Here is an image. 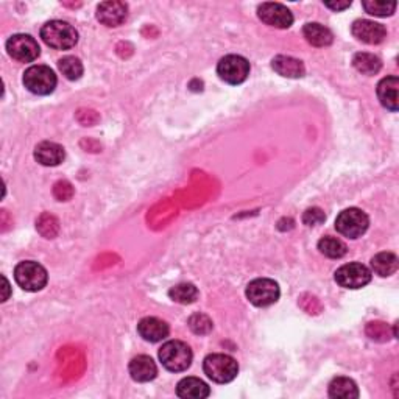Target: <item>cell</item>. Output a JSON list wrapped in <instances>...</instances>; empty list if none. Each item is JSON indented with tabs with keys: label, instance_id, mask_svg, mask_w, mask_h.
I'll use <instances>...</instances> for the list:
<instances>
[{
	"label": "cell",
	"instance_id": "cell-1",
	"mask_svg": "<svg viewBox=\"0 0 399 399\" xmlns=\"http://www.w3.org/2000/svg\"><path fill=\"white\" fill-rule=\"evenodd\" d=\"M42 41L56 50L72 49L78 42V32L69 22L50 20L41 28Z\"/></svg>",
	"mask_w": 399,
	"mask_h": 399
},
{
	"label": "cell",
	"instance_id": "cell-2",
	"mask_svg": "<svg viewBox=\"0 0 399 399\" xmlns=\"http://www.w3.org/2000/svg\"><path fill=\"white\" fill-rule=\"evenodd\" d=\"M157 356H160V360L165 370L172 373L186 371L191 367L193 359L191 346L179 340H170L164 343Z\"/></svg>",
	"mask_w": 399,
	"mask_h": 399
},
{
	"label": "cell",
	"instance_id": "cell-3",
	"mask_svg": "<svg viewBox=\"0 0 399 399\" xmlns=\"http://www.w3.org/2000/svg\"><path fill=\"white\" fill-rule=\"evenodd\" d=\"M203 370L210 381L217 383H228L237 378L239 364L228 354H209L203 362Z\"/></svg>",
	"mask_w": 399,
	"mask_h": 399
},
{
	"label": "cell",
	"instance_id": "cell-4",
	"mask_svg": "<svg viewBox=\"0 0 399 399\" xmlns=\"http://www.w3.org/2000/svg\"><path fill=\"white\" fill-rule=\"evenodd\" d=\"M14 280L25 292H40L46 287L49 275L41 263L35 261H24L14 268Z\"/></svg>",
	"mask_w": 399,
	"mask_h": 399
},
{
	"label": "cell",
	"instance_id": "cell-5",
	"mask_svg": "<svg viewBox=\"0 0 399 399\" xmlns=\"http://www.w3.org/2000/svg\"><path fill=\"white\" fill-rule=\"evenodd\" d=\"M56 75L49 66H32L24 73V86L36 95H49L56 88Z\"/></svg>",
	"mask_w": 399,
	"mask_h": 399
},
{
	"label": "cell",
	"instance_id": "cell-6",
	"mask_svg": "<svg viewBox=\"0 0 399 399\" xmlns=\"http://www.w3.org/2000/svg\"><path fill=\"white\" fill-rule=\"evenodd\" d=\"M368 225H370V218H368L362 209L350 208L338 214L335 220V230L345 237L357 239L365 234Z\"/></svg>",
	"mask_w": 399,
	"mask_h": 399
},
{
	"label": "cell",
	"instance_id": "cell-7",
	"mask_svg": "<svg viewBox=\"0 0 399 399\" xmlns=\"http://www.w3.org/2000/svg\"><path fill=\"white\" fill-rule=\"evenodd\" d=\"M280 285L268 278H258L246 285V298L256 307L272 306L280 299Z\"/></svg>",
	"mask_w": 399,
	"mask_h": 399
},
{
	"label": "cell",
	"instance_id": "cell-8",
	"mask_svg": "<svg viewBox=\"0 0 399 399\" xmlns=\"http://www.w3.org/2000/svg\"><path fill=\"white\" fill-rule=\"evenodd\" d=\"M217 73L228 85H240L250 75V63L240 55H227L218 61Z\"/></svg>",
	"mask_w": 399,
	"mask_h": 399
},
{
	"label": "cell",
	"instance_id": "cell-9",
	"mask_svg": "<svg viewBox=\"0 0 399 399\" xmlns=\"http://www.w3.org/2000/svg\"><path fill=\"white\" fill-rule=\"evenodd\" d=\"M371 270L362 266V263L352 262L342 266L335 272V282L345 289H362L371 282Z\"/></svg>",
	"mask_w": 399,
	"mask_h": 399
},
{
	"label": "cell",
	"instance_id": "cell-10",
	"mask_svg": "<svg viewBox=\"0 0 399 399\" xmlns=\"http://www.w3.org/2000/svg\"><path fill=\"white\" fill-rule=\"evenodd\" d=\"M6 52L8 55L20 63H32L40 56L41 49L40 44L30 35H13L8 41H6Z\"/></svg>",
	"mask_w": 399,
	"mask_h": 399
},
{
	"label": "cell",
	"instance_id": "cell-11",
	"mask_svg": "<svg viewBox=\"0 0 399 399\" xmlns=\"http://www.w3.org/2000/svg\"><path fill=\"white\" fill-rule=\"evenodd\" d=\"M258 16L263 24L275 27V28H281V30L289 28L293 24L292 11L282 4L267 2V4L259 5Z\"/></svg>",
	"mask_w": 399,
	"mask_h": 399
},
{
	"label": "cell",
	"instance_id": "cell-12",
	"mask_svg": "<svg viewBox=\"0 0 399 399\" xmlns=\"http://www.w3.org/2000/svg\"><path fill=\"white\" fill-rule=\"evenodd\" d=\"M351 32L357 41L365 44H381L387 37V30L382 24L367 19H359L352 24Z\"/></svg>",
	"mask_w": 399,
	"mask_h": 399
},
{
	"label": "cell",
	"instance_id": "cell-13",
	"mask_svg": "<svg viewBox=\"0 0 399 399\" xmlns=\"http://www.w3.org/2000/svg\"><path fill=\"white\" fill-rule=\"evenodd\" d=\"M128 16V6L124 2H103L97 6V19L107 27L122 25Z\"/></svg>",
	"mask_w": 399,
	"mask_h": 399
},
{
	"label": "cell",
	"instance_id": "cell-14",
	"mask_svg": "<svg viewBox=\"0 0 399 399\" xmlns=\"http://www.w3.org/2000/svg\"><path fill=\"white\" fill-rule=\"evenodd\" d=\"M139 335L147 342H161L164 338L169 337L170 328L165 321L156 318V317H147L142 318L138 325Z\"/></svg>",
	"mask_w": 399,
	"mask_h": 399
},
{
	"label": "cell",
	"instance_id": "cell-15",
	"mask_svg": "<svg viewBox=\"0 0 399 399\" xmlns=\"http://www.w3.org/2000/svg\"><path fill=\"white\" fill-rule=\"evenodd\" d=\"M66 157L64 148L56 144V142H50V141H44L41 144H37L35 148V160L46 165V167H55V165H59Z\"/></svg>",
	"mask_w": 399,
	"mask_h": 399
},
{
	"label": "cell",
	"instance_id": "cell-16",
	"mask_svg": "<svg viewBox=\"0 0 399 399\" xmlns=\"http://www.w3.org/2000/svg\"><path fill=\"white\" fill-rule=\"evenodd\" d=\"M128 370H130L133 381L136 382H150L153 381L157 374V367L155 360L148 356L134 357L130 362Z\"/></svg>",
	"mask_w": 399,
	"mask_h": 399
},
{
	"label": "cell",
	"instance_id": "cell-17",
	"mask_svg": "<svg viewBox=\"0 0 399 399\" xmlns=\"http://www.w3.org/2000/svg\"><path fill=\"white\" fill-rule=\"evenodd\" d=\"M398 89H399V80L395 75L386 77L379 81L378 85V97L383 108H387L391 112L398 111Z\"/></svg>",
	"mask_w": 399,
	"mask_h": 399
},
{
	"label": "cell",
	"instance_id": "cell-18",
	"mask_svg": "<svg viewBox=\"0 0 399 399\" xmlns=\"http://www.w3.org/2000/svg\"><path fill=\"white\" fill-rule=\"evenodd\" d=\"M272 67L276 73L285 78H301L304 77V64L293 56L278 55L272 59Z\"/></svg>",
	"mask_w": 399,
	"mask_h": 399
},
{
	"label": "cell",
	"instance_id": "cell-19",
	"mask_svg": "<svg viewBox=\"0 0 399 399\" xmlns=\"http://www.w3.org/2000/svg\"><path fill=\"white\" fill-rule=\"evenodd\" d=\"M177 395L183 399H205L210 395V388L198 378H184L178 382Z\"/></svg>",
	"mask_w": 399,
	"mask_h": 399
},
{
	"label": "cell",
	"instance_id": "cell-20",
	"mask_svg": "<svg viewBox=\"0 0 399 399\" xmlns=\"http://www.w3.org/2000/svg\"><path fill=\"white\" fill-rule=\"evenodd\" d=\"M303 35L306 41L315 47H328L334 41L333 32L328 27L318 24V22H309V24H306L303 27Z\"/></svg>",
	"mask_w": 399,
	"mask_h": 399
},
{
	"label": "cell",
	"instance_id": "cell-21",
	"mask_svg": "<svg viewBox=\"0 0 399 399\" xmlns=\"http://www.w3.org/2000/svg\"><path fill=\"white\" fill-rule=\"evenodd\" d=\"M329 396L334 399H356L359 398V388L352 379L338 376L329 383Z\"/></svg>",
	"mask_w": 399,
	"mask_h": 399
},
{
	"label": "cell",
	"instance_id": "cell-22",
	"mask_svg": "<svg viewBox=\"0 0 399 399\" xmlns=\"http://www.w3.org/2000/svg\"><path fill=\"white\" fill-rule=\"evenodd\" d=\"M398 267H399V262H398L396 254L393 253L383 251V253L376 254L371 259V270L381 278H387V276L396 273Z\"/></svg>",
	"mask_w": 399,
	"mask_h": 399
},
{
	"label": "cell",
	"instance_id": "cell-23",
	"mask_svg": "<svg viewBox=\"0 0 399 399\" xmlns=\"http://www.w3.org/2000/svg\"><path fill=\"white\" fill-rule=\"evenodd\" d=\"M352 66L356 67L357 72L364 75H376L381 71L382 63L376 55L367 54V52H360V54L354 55Z\"/></svg>",
	"mask_w": 399,
	"mask_h": 399
},
{
	"label": "cell",
	"instance_id": "cell-24",
	"mask_svg": "<svg viewBox=\"0 0 399 399\" xmlns=\"http://www.w3.org/2000/svg\"><path fill=\"white\" fill-rule=\"evenodd\" d=\"M169 297L172 301H175V303L192 304L198 298V289L195 287L193 284L183 282L175 285V287H172L169 290Z\"/></svg>",
	"mask_w": 399,
	"mask_h": 399
},
{
	"label": "cell",
	"instance_id": "cell-25",
	"mask_svg": "<svg viewBox=\"0 0 399 399\" xmlns=\"http://www.w3.org/2000/svg\"><path fill=\"white\" fill-rule=\"evenodd\" d=\"M318 250L321 254H325L329 259H340L346 254V251H348V248H346V245L342 242L340 239L326 236V237L320 239Z\"/></svg>",
	"mask_w": 399,
	"mask_h": 399
},
{
	"label": "cell",
	"instance_id": "cell-26",
	"mask_svg": "<svg viewBox=\"0 0 399 399\" xmlns=\"http://www.w3.org/2000/svg\"><path fill=\"white\" fill-rule=\"evenodd\" d=\"M58 67H59V71H61V73L64 75V77L67 80H71V81L80 80L83 72H85V69H83L81 61H80L78 58H75V56H64V58H61L58 61Z\"/></svg>",
	"mask_w": 399,
	"mask_h": 399
},
{
	"label": "cell",
	"instance_id": "cell-27",
	"mask_svg": "<svg viewBox=\"0 0 399 399\" xmlns=\"http://www.w3.org/2000/svg\"><path fill=\"white\" fill-rule=\"evenodd\" d=\"M364 10L371 16L387 18L391 16L396 10V2H381V0H365L362 2Z\"/></svg>",
	"mask_w": 399,
	"mask_h": 399
},
{
	"label": "cell",
	"instance_id": "cell-28",
	"mask_svg": "<svg viewBox=\"0 0 399 399\" xmlns=\"http://www.w3.org/2000/svg\"><path fill=\"white\" fill-rule=\"evenodd\" d=\"M213 320L205 314H195L189 318V328L197 335H206L213 330Z\"/></svg>",
	"mask_w": 399,
	"mask_h": 399
},
{
	"label": "cell",
	"instance_id": "cell-29",
	"mask_svg": "<svg viewBox=\"0 0 399 399\" xmlns=\"http://www.w3.org/2000/svg\"><path fill=\"white\" fill-rule=\"evenodd\" d=\"M326 220L325 213L320 208H309L303 214V223L307 227H317V225Z\"/></svg>",
	"mask_w": 399,
	"mask_h": 399
},
{
	"label": "cell",
	"instance_id": "cell-30",
	"mask_svg": "<svg viewBox=\"0 0 399 399\" xmlns=\"http://www.w3.org/2000/svg\"><path fill=\"white\" fill-rule=\"evenodd\" d=\"M325 6H328V8L330 10H334V11H342V10H346V8H350L351 6V2H326Z\"/></svg>",
	"mask_w": 399,
	"mask_h": 399
},
{
	"label": "cell",
	"instance_id": "cell-31",
	"mask_svg": "<svg viewBox=\"0 0 399 399\" xmlns=\"http://www.w3.org/2000/svg\"><path fill=\"white\" fill-rule=\"evenodd\" d=\"M2 282H4V295H2V301H6L10 297V282L6 280L5 276H2Z\"/></svg>",
	"mask_w": 399,
	"mask_h": 399
}]
</instances>
